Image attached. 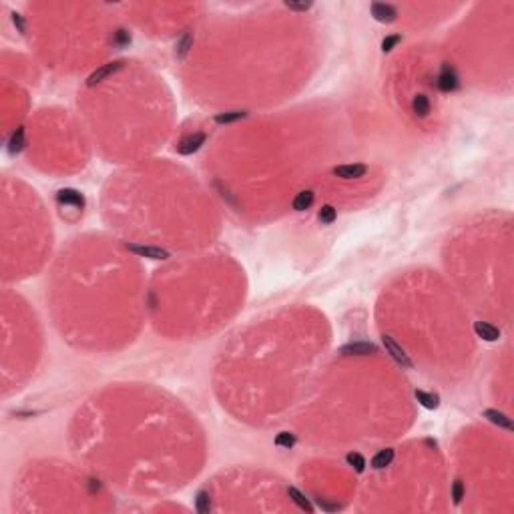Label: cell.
Here are the masks:
<instances>
[{"label":"cell","mask_w":514,"mask_h":514,"mask_svg":"<svg viewBox=\"0 0 514 514\" xmlns=\"http://www.w3.org/2000/svg\"><path fill=\"white\" fill-rule=\"evenodd\" d=\"M438 87H440V91H444V93H450V91L458 89V74H456V70H454L450 64H444V66H442V72H440V76H438Z\"/></svg>","instance_id":"cell-1"},{"label":"cell","mask_w":514,"mask_h":514,"mask_svg":"<svg viewBox=\"0 0 514 514\" xmlns=\"http://www.w3.org/2000/svg\"><path fill=\"white\" fill-rule=\"evenodd\" d=\"M203 143H205V133H195V135L185 137V139L179 143L177 151H179L181 155H191V153H195Z\"/></svg>","instance_id":"cell-2"},{"label":"cell","mask_w":514,"mask_h":514,"mask_svg":"<svg viewBox=\"0 0 514 514\" xmlns=\"http://www.w3.org/2000/svg\"><path fill=\"white\" fill-rule=\"evenodd\" d=\"M57 199H59V203L68 205V207H74V209H83L85 207V197L76 189H63V191L57 193Z\"/></svg>","instance_id":"cell-3"},{"label":"cell","mask_w":514,"mask_h":514,"mask_svg":"<svg viewBox=\"0 0 514 514\" xmlns=\"http://www.w3.org/2000/svg\"><path fill=\"white\" fill-rule=\"evenodd\" d=\"M382 340H384L386 350L392 353V357H394V359H396L398 364H402L404 368H408V370H410V368H412V359H410V357H408V355L404 353V350H402V348H400V346H398V344H396V342H394L392 338H388V336H384Z\"/></svg>","instance_id":"cell-4"},{"label":"cell","mask_w":514,"mask_h":514,"mask_svg":"<svg viewBox=\"0 0 514 514\" xmlns=\"http://www.w3.org/2000/svg\"><path fill=\"white\" fill-rule=\"evenodd\" d=\"M372 14H374V18L380 20V22H394L396 16H398L396 8L390 6V4H384V2H374V4H372Z\"/></svg>","instance_id":"cell-5"},{"label":"cell","mask_w":514,"mask_h":514,"mask_svg":"<svg viewBox=\"0 0 514 514\" xmlns=\"http://www.w3.org/2000/svg\"><path fill=\"white\" fill-rule=\"evenodd\" d=\"M366 165H342V167H336L333 169V175L336 177H342V179H357V177H364L366 175Z\"/></svg>","instance_id":"cell-6"},{"label":"cell","mask_w":514,"mask_h":514,"mask_svg":"<svg viewBox=\"0 0 514 514\" xmlns=\"http://www.w3.org/2000/svg\"><path fill=\"white\" fill-rule=\"evenodd\" d=\"M128 251H133V253H137V255L141 257H149V259H167L169 253L165 251V249H161V247H149V245H127Z\"/></svg>","instance_id":"cell-7"},{"label":"cell","mask_w":514,"mask_h":514,"mask_svg":"<svg viewBox=\"0 0 514 514\" xmlns=\"http://www.w3.org/2000/svg\"><path fill=\"white\" fill-rule=\"evenodd\" d=\"M123 68V63H111V64H105L102 68H98L95 70L91 76H89V81H87V85L89 87H95L96 83H100L105 76H109V74H113V72H117V70H121Z\"/></svg>","instance_id":"cell-8"},{"label":"cell","mask_w":514,"mask_h":514,"mask_svg":"<svg viewBox=\"0 0 514 514\" xmlns=\"http://www.w3.org/2000/svg\"><path fill=\"white\" fill-rule=\"evenodd\" d=\"M474 331L478 333V338L486 340V342H494V340L500 338V329L494 327V325H490V323H486V321H476L474 323Z\"/></svg>","instance_id":"cell-9"},{"label":"cell","mask_w":514,"mask_h":514,"mask_svg":"<svg viewBox=\"0 0 514 514\" xmlns=\"http://www.w3.org/2000/svg\"><path fill=\"white\" fill-rule=\"evenodd\" d=\"M342 353L348 355H366V353H376V346L374 344H348L342 348Z\"/></svg>","instance_id":"cell-10"},{"label":"cell","mask_w":514,"mask_h":514,"mask_svg":"<svg viewBox=\"0 0 514 514\" xmlns=\"http://www.w3.org/2000/svg\"><path fill=\"white\" fill-rule=\"evenodd\" d=\"M484 416L488 418L492 424H496V426H500V428H504V430H512L510 418L506 416V414H502V412H498V410H486Z\"/></svg>","instance_id":"cell-11"},{"label":"cell","mask_w":514,"mask_h":514,"mask_svg":"<svg viewBox=\"0 0 514 514\" xmlns=\"http://www.w3.org/2000/svg\"><path fill=\"white\" fill-rule=\"evenodd\" d=\"M314 199H316V195L312 191L297 193V197L293 199V209L295 211H305V209H310L314 205Z\"/></svg>","instance_id":"cell-12"},{"label":"cell","mask_w":514,"mask_h":514,"mask_svg":"<svg viewBox=\"0 0 514 514\" xmlns=\"http://www.w3.org/2000/svg\"><path fill=\"white\" fill-rule=\"evenodd\" d=\"M416 398H418V402H420L424 408H428V410H436L438 404H440V398H438L436 394H430V392L416 390Z\"/></svg>","instance_id":"cell-13"},{"label":"cell","mask_w":514,"mask_h":514,"mask_svg":"<svg viewBox=\"0 0 514 514\" xmlns=\"http://www.w3.org/2000/svg\"><path fill=\"white\" fill-rule=\"evenodd\" d=\"M392 460H394V450H390V448L380 450V452L372 458V466H374V468H386Z\"/></svg>","instance_id":"cell-14"},{"label":"cell","mask_w":514,"mask_h":514,"mask_svg":"<svg viewBox=\"0 0 514 514\" xmlns=\"http://www.w3.org/2000/svg\"><path fill=\"white\" fill-rule=\"evenodd\" d=\"M412 111L416 113L418 117H426V115L430 113V100H428V96H424V95L414 96V100H412Z\"/></svg>","instance_id":"cell-15"},{"label":"cell","mask_w":514,"mask_h":514,"mask_svg":"<svg viewBox=\"0 0 514 514\" xmlns=\"http://www.w3.org/2000/svg\"><path fill=\"white\" fill-rule=\"evenodd\" d=\"M288 494L291 496V500H293L299 508H303V510H307V512H312V510H314V506L307 502V498H305V496H303L297 488H288Z\"/></svg>","instance_id":"cell-16"},{"label":"cell","mask_w":514,"mask_h":514,"mask_svg":"<svg viewBox=\"0 0 514 514\" xmlns=\"http://www.w3.org/2000/svg\"><path fill=\"white\" fill-rule=\"evenodd\" d=\"M320 221L323 225H329V223H333L336 221V217H338V213H336V209L331 207V205H323L320 209Z\"/></svg>","instance_id":"cell-17"},{"label":"cell","mask_w":514,"mask_h":514,"mask_svg":"<svg viewBox=\"0 0 514 514\" xmlns=\"http://www.w3.org/2000/svg\"><path fill=\"white\" fill-rule=\"evenodd\" d=\"M243 117H245V113H243V111H231V113L217 115V117H215V121H217L219 125H223V123H235V121H239V119H243Z\"/></svg>","instance_id":"cell-18"},{"label":"cell","mask_w":514,"mask_h":514,"mask_svg":"<svg viewBox=\"0 0 514 514\" xmlns=\"http://www.w3.org/2000/svg\"><path fill=\"white\" fill-rule=\"evenodd\" d=\"M22 137H24V131H22V128H18V131L12 133L10 143H8V145H10V147H8L10 153H18V151L22 149Z\"/></svg>","instance_id":"cell-19"},{"label":"cell","mask_w":514,"mask_h":514,"mask_svg":"<svg viewBox=\"0 0 514 514\" xmlns=\"http://www.w3.org/2000/svg\"><path fill=\"white\" fill-rule=\"evenodd\" d=\"M346 460H348V464H350V466H353V468H355V472H364V468H366V460H364V458H362L359 454H355V452H350Z\"/></svg>","instance_id":"cell-20"},{"label":"cell","mask_w":514,"mask_h":514,"mask_svg":"<svg viewBox=\"0 0 514 514\" xmlns=\"http://www.w3.org/2000/svg\"><path fill=\"white\" fill-rule=\"evenodd\" d=\"M197 510L199 512H209L211 510V500L207 492H199L197 494Z\"/></svg>","instance_id":"cell-21"},{"label":"cell","mask_w":514,"mask_h":514,"mask_svg":"<svg viewBox=\"0 0 514 514\" xmlns=\"http://www.w3.org/2000/svg\"><path fill=\"white\" fill-rule=\"evenodd\" d=\"M293 442H295V440H293V436H291L289 432H281V434L275 438V444H277V446H284V448H291Z\"/></svg>","instance_id":"cell-22"},{"label":"cell","mask_w":514,"mask_h":514,"mask_svg":"<svg viewBox=\"0 0 514 514\" xmlns=\"http://www.w3.org/2000/svg\"><path fill=\"white\" fill-rule=\"evenodd\" d=\"M400 42V36L398 34H394V36H388V38H384V42H382V48L384 50H392L396 44Z\"/></svg>","instance_id":"cell-23"},{"label":"cell","mask_w":514,"mask_h":514,"mask_svg":"<svg viewBox=\"0 0 514 514\" xmlns=\"http://www.w3.org/2000/svg\"><path fill=\"white\" fill-rule=\"evenodd\" d=\"M286 6L291 8V10H310L312 2H286Z\"/></svg>","instance_id":"cell-24"},{"label":"cell","mask_w":514,"mask_h":514,"mask_svg":"<svg viewBox=\"0 0 514 514\" xmlns=\"http://www.w3.org/2000/svg\"><path fill=\"white\" fill-rule=\"evenodd\" d=\"M462 496H464V488H462V482L456 480V482H454V502L458 504V502L462 500Z\"/></svg>","instance_id":"cell-25"},{"label":"cell","mask_w":514,"mask_h":514,"mask_svg":"<svg viewBox=\"0 0 514 514\" xmlns=\"http://www.w3.org/2000/svg\"><path fill=\"white\" fill-rule=\"evenodd\" d=\"M191 42H193V36L191 34H187V36L179 42V46H177V48H179V55H185V53L189 50V44H191Z\"/></svg>","instance_id":"cell-26"}]
</instances>
